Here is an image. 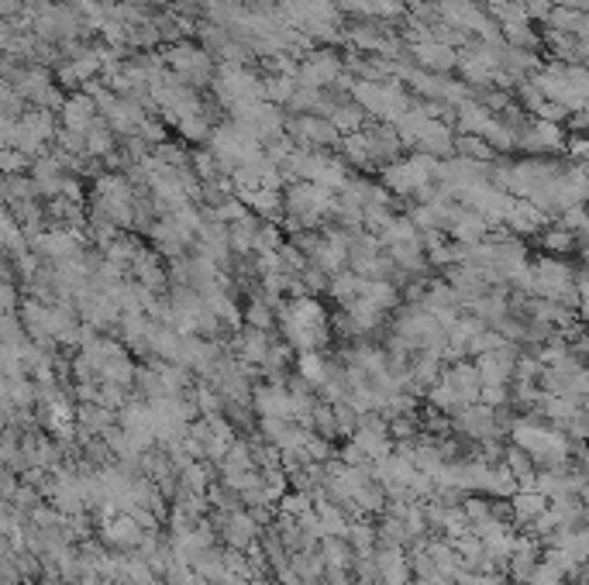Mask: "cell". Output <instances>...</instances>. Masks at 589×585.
<instances>
[{"mask_svg":"<svg viewBox=\"0 0 589 585\" xmlns=\"http://www.w3.org/2000/svg\"><path fill=\"white\" fill-rule=\"evenodd\" d=\"M279 331L290 348L304 351H321L331 341L328 310L321 307L314 296H294L290 303L279 307Z\"/></svg>","mask_w":589,"mask_h":585,"instance_id":"obj_1","label":"cell"},{"mask_svg":"<svg viewBox=\"0 0 589 585\" xmlns=\"http://www.w3.org/2000/svg\"><path fill=\"white\" fill-rule=\"evenodd\" d=\"M214 527L221 531L227 544L235 551H252L256 541H262V523L256 520L252 510H231V513H217Z\"/></svg>","mask_w":589,"mask_h":585,"instance_id":"obj_2","label":"cell"},{"mask_svg":"<svg viewBox=\"0 0 589 585\" xmlns=\"http://www.w3.org/2000/svg\"><path fill=\"white\" fill-rule=\"evenodd\" d=\"M252 407H256V413H259L262 420H266V417L294 420L296 417L294 389H290L286 382H266V386H256V393H252Z\"/></svg>","mask_w":589,"mask_h":585,"instance_id":"obj_3","label":"cell"},{"mask_svg":"<svg viewBox=\"0 0 589 585\" xmlns=\"http://www.w3.org/2000/svg\"><path fill=\"white\" fill-rule=\"evenodd\" d=\"M451 427L459 434H466V437H472V441H486V437L500 434V417L486 403H472V407H462L451 417Z\"/></svg>","mask_w":589,"mask_h":585,"instance_id":"obj_4","label":"cell"},{"mask_svg":"<svg viewBox=\"0 0 589 585\" xmlns=\"http://www.w3.org/2000/svg\"><path fill=\"white\" fill-rule=\"evenodd\" d=\"M32 252H38L49 262H66V258L80 255V235H76V227L38 231V235H32Z\"/></svg>","mask_w":589,"mask_h":585,"instance_id":"obj_5","label":"cell"},{"mask_svg":"<svg viewBox=\"0 0 589 585\" xmlns=\"http://www.w3.org/2000/svg\"><path fill=\"white\" fill-rule=\"evenodd\" d=\"M352 441L369 455V462H380V458H386V455H393V434L386 430V424L380 420V413L365 417V424L355 427Z\"/></svg>","mask_w":589,"mask_h":585,"instance_id":"obj_6","label":"cell"},{"mask_svg":"<svg viewBox=\"0 0 589 585\" xmlns=\"http://www.w3.org/2000/svg\"><path fill=\"white\" fill-rule=\"evenodd\" d=\"M441 382L449 386L451 393L459 396L462 407H472V403L483 399V376H479V369L468 365V361H455L449 372L441 376Z\"/></svg>","mask_w":589,"mask_h":585,"instance_id":"obj_7","label":"cell"},{"mask_svg":"<svg viewBox=\"0 0 589 585\" xmlns=\"http://www.w3.org/2000/svg\"><path fill=\"white\" fill-rule=\"evenodd\" d=\"M476 369H479V376H483V386H507L510 376L517 372V355H514L510 344H503V348H497V351L479 355Z\"/></svg>","mask_w":589,"mask_h":585,"instance_id":"obj_8","label":"cell"},{"mask_svg":"<svg viewBox=\"0 0 589 585\" xmlns=\"http://www.w3.org/2000/svg\"><path fill=\"white\" fill-rule=\"evenodd\" d=\"M101 537H104V544L111 551H139L145 531L131 513H118L101 527Z\"/></svg>","mask_w":589,"mask_h":585,"instance_id":"obj_9","label":"cell"},{"mask_svg":"<svg viewBox=\"0 0 589 585\" xmlns=\"http://www.w3.org/2000/svg\"><path fill=\"white\" fill-rule=\"evenodd\" d=\"M193 238H197V235H190L183 224L176 221L173 214L152 227V245H156L159 255H166V258H179L193 245Z\"/></svg>","mask_w":589,"mask_h":585,"instance_id":"obj_10","label":"cell"},{"mask_svg":"<svg viewBox=\"0 0 589 585\" xmlns=\"http://www.w3.org/2000/svg\"><path fill=\"white\" fill-rule=\"evenodd\" d=\"M273 351V338L269 331H256V327H245L242 334L235 338V359L248 365V369H262L266 359Z\"/></svg>","mask_w":589,"mask_h":585,"instance_id":"obj_11","label":"cell"},{"mask_svg":"<svg viewBox=\"0 0 589 585\" xmlns=\"http://www.w3.org/2000/svg\"><path fill=\"white\" fill-rule=\"evenodd\" d=\"M166 59H169V66L179 72V80H183V83H204V80L210 76L208 52L193 49V45H179V49H173Z\"/></svg>","mask_w":589,"mask_h":585,"instance_id":"obj_12","label":"cell"},{"mask_svg":"<svg viewBox=\"0 0 589 585\" xmlns=\"http://www.w3.org/2000/svg\"><path fill=\"white\" fill-rule=\"evenodd\" d=\"M296 372H300V379H304L307 386H314V389H324L331 379L342 376L338 365H334L324 351H304V355L296 359Z\"/></svg>","mask_w":589,"mask_h":585,"instance_id":"obj_13","label":"cell"},{"mask_svg":"<svg viewBox=\"0 0 589 585\" xmlns=\"http://www.w3.org/2000/svg\"><path fill=\"white\" fill-rule=\"evenodd\" d=\"M118 327H121V338L128 341V348H135V351H152L156 321H152L149 313H124Z\"/></svg>","mask_w":589,"mask_h":585,"instance_id":"obj_14","label":"cell"},{"mask_svg":"<svg viewBox=\"0 0 589 585\" xmlns=\"http://www.w3.org/2000/svg\"><path fill=\"white\" fill-rule=\"evenodd\" d=\"M76 424H80L83 441H90V437H104L107 430L114 427V410H107L101 403H83V407L76 410Z\"/></svg>","mask_w":589,"mask_h":585,"instance_id":"obj_15","label":"cell"},{"mask_svg":"<svg viewBox=\"0 0 589 585\" xmlns=\"http://www.w3.org/2000/svg\"><path fill=\"white\" fill-rule=\"evenodd\" d=\"M63 118H66V131H76V135L87 138L93 128H97V107L87 97H72L66 107H63Z\"/></svg>","mask_w":589,"mask_h":585,"instance_id":"obj_16","label":"cell"},{"mask_svg":"<svg viewBox=\"0 0 589 585\" xmlns=\"http://www.w3.org/2000/svg\"><path fill=\"white\" fill-rule=\"evenodd\" d=\"M359 300L369 303L376 310H393L400 303V290L390 283V279H362V290H359Z\"/></svg>","mask_w":589,"mask_h":585,"instance_id":"obj_17","label":"cell"},{"mask_svg":"<svg viewBox=\"0 0 589 585\" xmlns=\"http://www.w3.org/2000/svg\"><path fill=\"white\" fill-rule=\"evenodd\" d=\"M338 76V59L334 55H314V59H307L304 66H300V83L311 86V90H321L324 83H331Z\"/></svg>","mask_w":589,"mask_h":585,"instance_id":"obj_18","label":"cell"},{"mask_svg":"<svg viewBox=\"0 0 589 585\" xmlns=\"http://www.w3.org/2000/svg\"><path fill=\"white\" fill-rule=\"evenodd\" d=\"M510 506H514V520L531 527L537 516L548 510V496H541L537 489H520L517 496L510 499Z\"/></svg>","mask_w":589,"mask_h":585,"instance_id":"obj_19","label":"cell"},{"mask_svg":"<svg viewBox=\"0 0 589 585\" xmlns=\"http://www.w3.org/2000/svg\"><path fill=\"white\" fill-rule=\"evenodd\" d=\"M294 131L304 145H331L338 138V128L324 118H300L294 124Z\"/></svg>","mask_w":589,"mask_h":585,"instance_id":"obj_20","label":"cell"},{"mask_svg":"<svg viewBox=\"0 0 589 585\" xmlns=\"http://www.w3.org/2000/svg\"><path fill=\"white\" fill-rule=\"evenodd\" d=\"M510 575H514V582H531V575H535V568H537V548H535V541H517L514 544V554H510Z\"/></svg>","mask_w":589,"mask_h":585,"instance_id":"obj_21","label":"cell"},{"mask_svg":"<svg viewBox=\"0 0 589 585\" xmlns=\"http://www.w3.org/2000/svg\"><path fill=\"white\" fill-rule=\"evenodd\" d=\"M166 279H169V273H166V265L159 262V255L141 252L139 262H135V283H141V286H149V290L156 292L166 286Z\"/></svg>","mask_w":589,"mask_h":585,"instance_id":"obj_22","label":"cell"},{"mask_svg":"<svg viewBox=\"0 0 589 585\" xmlns=\"http://www.w3.org/2000/svg\"><path fill=\"white\" fill-rule=\"evenodd\" d=\"M256 465V447H248V441H235L227 447V455L221 458V475H235V472H252Z\"/></svg>","mask_w":589,"mask_h":585,"instance_id":"obj_23","label":"cell"},{"mask_svg":"<svg viewBox=\"0 0 589 585\" xmlns=\"http://www.w3.org/2000/svg\"><path fill=\"white\" fill-rule=\"evenodd\" d=\"M259 227L262 224L256 221V217H248V214H245L242 221L231 224V248H235V255H248V252H256Z\"/></svg>","mask_w":589,"mask_h":585,"instance_id":"obj_24","label":"cell"},{"mask_svg":"<svg viewBox=\"0 0 589 585\" xmlns=\"http://www.w3.org/2000/svg\"><path fill=\"white\" fill-rule=\"evenodd\" d=\"M176 479H179V485L187 493H208L210 485H214V472H210L208 462H190L187 468L176 472Z\"/></svg>","mask_w":589,"mask_h":585,"instance_id":"obj_25","label":"cell"},{"mask_svg":"<svg viewBox=\"0 0 589 585\" xmlns=\"http://www.w3.org/2000/svg\"><path fill=\"white\" fill-rule=\"evenodd\" d=\"M321 558H324V565L328 568H352L359 554H355V548L345 544L342 537H324V541H321Z\"/></svg>","mask_w":589,"mask_h":585,"instance_id":"obj_26","label":"cell"},{"mask_svg":"<svg viewBox=\"0 0 589 585\" xmlns=\"http://www.w3.org/2000/svg\"><path fill=\"white\" fill-rule=\"evenodd\" d=\"M359 290H362V275L355 273H338L331 279V296L342 303V307H352L355 300H359Z\"/></svg>","mask_w":589,"mask_h":585,"instance_id":"obj_27","label":"cell"},{"mask_svg":"<svg viewBox=\"0 0 589 585\" xmlns=\"http://www.w3.org/2000/svg\"><path fill=\"white\" fill-rule=\"evenodd\" d=\"M348 544L355 548V554H376V541H380V527H372L369 520H359L348 527Z\"/></svg>","mask_w":589,"mask_h":585,"instance_id":"obj_28","label":"cell"},{"mask_svg":"<svg viewBox=\"0 0 589 585\" xmlns=\"http://www.w3.org/2000/svg\"><path fill=\"white\" fill-rule=\"evenodd\" d=\"M365 145H369V158H393L400 149V138L390 128H372L365 135Z\"/></svg>","mask_w":589,"mask_h":585,"instance_id":"obj_29","label":"cell"},{"mask_svg":"<svg viewBox=\"0 0 589 585\" xmlns=\"http://www.w3.org/2000/svg\"><path fill=\"white\" fill-rule=\"evenodd\" d=\"M507 224L514 227V231H535L537 224H541V210H537L535 204H510V210H507Z\"/></svg>","mask_w":589,"mask_h":585,"instance_id":"obj_30","label":"cell"},{"mask_svg":"<svg viewBox=\"0 0 589 585\" xmlns=\"http://www.w3.org/2000/svg\"><path fill=\"white\" fill-rule=\"evenodd\" d=\"M414 52H417V59H420V62H428L431 69H449L451 62H455V59H451V52L445 49L441 42H420Z\"/></svg>","mask_w":589,"mask_h":585,"instance_id":"obj_31","label":"cell"},{"mask_svg":"<svg viewBox=\"0 0 589 585\" xmlns=\"http://www.w3.org/2000/svg\"><path fill=\"white\" fill-rule=\"evenodd\" d=\"M562 579H565V571L545 558V561H537L535 575H531V582L527 585H562Z\"/></svg>","mask_w":589,"mask_h":585,"instance_id":"obj_32","label":"cell"},{"mask_svg":"<svg viewBox=\"0 0 589 585\" xmlns=\"http://www.w3.org/2000/svg\"><path fill=\"white\" fill-rule=\"evenodd\" d=\"M279 248H283L279 231L273 227V224H262L259 238H256V252H259V255H273V252H279Z\"/></svg>","mask_w":589,"mask_h":585,"instance_id":"obj_33","label":"cell"},{"mask_svg":"<svg viewBox=\"0 0 589 585\" xmlns=\"http://www.w3.org/2000/svg\"><path fill=\"white\" fill-rule=\"evenodd\" d=\"M14 307H18V290L7 283V286H4V310H7V313H14Z\"/></svg>","mask_w":589,"mask_h":585,"instance_id":"obj_34","label":"cell"},{"mask_svg":"<svg viewBox=\"0 0 589 585\" xmlns=\"http://www.w3.org/2000/svg\"><path fill=\"white\" fill-rule=\"evenodd\" d=\"M583 351H586V359H589V338H586V341H583Z\"/></svg>","mask_w":589,"mask_h":585,"instance_id":"obj_35","label":"cell"},{"mask_svg":"<svg viewBox=\"0 0 589 585\" xmlns=\"http://www.w3.org/2000/svg\"><path fill=\"white\" fill-rule=\"evenodd\" d=\"M583 258H586V262H589V248H586V252H583Z\"/></svg>","mask_w":589,"mask_h":585,"instance_id":"obj_36","label":"cell"}]
</instances>
